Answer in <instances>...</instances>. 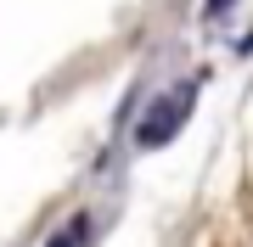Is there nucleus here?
Instances as JSON below:
<instances>
[{
    "label": "nucleus",
    "instance_id": "3",
    "mask_svg": "<svg viewBox=\"0 0 253 247\" xmlns=\"http://www.w3.org/2000/svg\"><path fill=\"white\" fill-rule=\"evenodd\" d=\"M231 6H236V0H203V17H225Z\"/></svg>",
    "mask_w": 253,
    "mask_h": 247
},
{
    "label": "nucleus",
    "instance_id": "1",
    "mask_svg": "<svg viewBox=\"0 0 253 247\" xmlns=\"http://www.w3.org/2000/svg\"><path fill=\"white\" fill-rule=\"evenodd\" d=\"M191 101H197V84H180V90L158 96L152 107H146V118H141V129H135V141H141V146H163V141H174V129L186 124Z\"/></svg>",
    "mask_w": 253,
    "mask_h": 247
},
{
    "label": "nucleus",
    "instance_id": "2",
    "mask_svg": "<svg viewBox=\"0 0 253 247\" xmlns=\"http://www.w3.org/2000/svg\"><path fill=\"white\" fill-rule=\"evenodd\" d=\"M84 230H90V225H84V213H79L68 230H56V236H51V247H79V242H84Z\"/></svg>",
    "mask_w": 253,
    "mask_h": 247
}]
</instances>
